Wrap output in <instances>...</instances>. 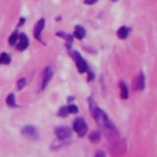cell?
Returning a JSON list of instances; mask_svg holds the SVG:
<instances>
[{
    "label": "cell",
    "mask_w": 157,
    "mask_h": 157,
    "mask_svg": "<svg viewBox=\"0 0 157 157\" xmlns=\"http://www.w3.org/2000/svg\"><path fill=\"white\" fill-rule=\"evenodd\" d=\"M10 63H11L10 55L6 53H1L0 54V64H10Z\"/></svg>",
    "instance_id": "obj_15"
},
{
    "label": "cell",
    "mask_w": 157,
    "mask_h": 157,
    "mask_svg": "<svg viewBox=\"0 0 157 157\" xmlns=\"http://www.w3.org/2000/svg\"><path fill=\"white\" fill-rule=\"evenodd\" d=\"M144 88H145V76H144V72L141 71L134 81V90L135 91H142Z\"/></svg>",
    "instance_id": "obj_7"
},
{
    "label": "cell",
    "mask_w": 157,
    "mask_h": 157,
    "mask_svg": "<svg viewBox=\"0 0 157 157\" xmlns=\"http://www.w3.org/2000/svg\"><path fill=\"white\" fill-rule=\"evenodd\" d=\"M90 140H91V142H93V144H97L98 141H99V139H101V134H99V131L98 130H94V131H92L91 134H90Z\"/></svg>",
    "instance_id": "obj_13"
},
{
    "label": "cell",
    "mask_w": 157,
    "mask_h": 157,
    "mask_svg": "<svg viewBox=\"0 0 157 157\" xmlns=\"http://www.w3.org/2000/svg\"><path fill=\"white\" fill-rule=\"evenodd\" d=\"M56 36H58V37H63V38H65V39H66V47H67V48L71 47V44H72V37H71L70 34L64 33V32H56Z\"/></svg>",
    "instance_id": "obj_12"
},
{
    "label": "cell",
    "mask_w": 157,
    "mask_h": 157,
    "mask_svg": "<svg viewBox=\"0 0 157 157\" xmlns=\"http://www.w3.org/2000/svg\"><path fill=\"white\" fill-rule=\"evenodd\" d=\"M67 114H69V112H67V108L66 107H61L60 110L58 112V115H60V117H66Z\"/></svg>",
    "instance_id": "obj_18"
},
{
    "label": "cell",
    "mask_w": 157,
    "mask_h": 157,
    "mask_svg": "<svg viewBox=\"0 0 157 157\" xmlns=\"http://www.w3.org/2000/svg\"><path fill=\"white\" fill-rule=\"evenodd\" d=\"M44 25H45L44 18H40V20H39V21L36 23V26H34L33 34H34V38H36L37 40H40V39H42L40 34H42V31H43V28H44Z\"/></svg>",
    "instance_id": "obj_6"
},
{
    "label": "cell",
    "mask_w": 157,
    "mask_h": 157,
    "mask_svg": "<svg viewBox=\"0 0 157 157\" xmlns=\"http://www.w3.org/2000/svg\"><path fill=\"white\" fill-rule=\"evenodd\" d=\"M17 38H18V33H17V32H13V33L10 36V38H9V44L15 45L16 42H17Z\"/></svg>",
    "instance_id": "obj_16"
},
{
    "label": "cell",
    "mask_w": 157,
    "mask_h": 157,
    "mask_svg": "<svg viewBox=\"0 0 157 157\" xmlns=\"http://www.w3.org/2000/svg\"><path fill=\"white\" fill-rule=\"evenodd\" d=\"M55 135L59 140H66L71 137V130L67 126H59L55 129Z\"/></svg>",
    "instance_id": "obj_3"
},
{
    "label": "cell",
    "mask_w": 157,
    "mask_h": 157,
    "mask_svg": "<svg viewBox=\"0 0 157 157\" xmlns=\"http://www.w3.org/2000/svg\"><path fill=\"white\" fill-rule=\"evenodd\" d=\"M94 157H105V153L103 151H97L96 155H94Z\"/></svg>",
    "instance_id": "obj_20"
},
{
    "label": "cell",
    "mask_w": 157,
    "mask_h": 157,
    "mask_svg": "<svg viewBox=\"0 0 157 157\" xmlns=\"http://www.w3.org/2000/svg\"><path fill=\"white\" fill-rule=\"evenodd\" d=\"M23 21H25V18H21V20L18 21V26H21V25L23 23Z\"/></svg>",
    "instance_id": "obj_22"
},
{
    "label": "cell",
    "mask_w": 157,
    "mask_h": 157,
    "mask_svg": "<svg viewBox=\"0 0 157 157\" xmlns=\"http://www.w3.org/2000/svg\"><path fill=\"white\" fill-rule=\"evenodd\" d=\"M74 60H75V64H76V67L78 70V72H86L88 70V66H87V63L85 61V59L81 56V54L78 52H72L71 53Z\"/></svg>",
    "instance_id": "obj_1"
},
{
    "label": "cell",
    "mask_w": 157,
    "mask_h": 157,
    "mask_svg": "<svg viewBox=\"0 0 157 157\" xmlns=\"http://www.w3.org/2000/svg\"><path fill=\"white\" fill-rule=\"evenodd\" d=\"M117 34H118V37H119L120 39H125V38L129 36V28L125 27V26H121V27L118 29Z\"/></svg>",
    "instance_id": "obj_11"
},
{
    "label": "cell",
    "mask_w": 157,
    "mask_h": 157,
    "mask_svg": "<svg viewBox=\"0 0 157 157\" xmlns=\"http://www.w3.org/2000/svg\"><path fill=\"white\" fill-rule=\"evenodd\" d=\"M74 130L76 131V134L78 136H85L86 132H87V124L86 121L82 119V118H77L75 121H74Z\"/></svg>",
    "instance_id": "obj_2"
},
{
    "label": "cell",
    "mask_w": 157,
    "mask_h": 157,
    "mask_svg": "<svg viewBox=\"0 0 157 157\" xmlns=\"http://www.w3.org/2000/svg\"><path fill=\"white\" fill-rule=\"evenodd\" d=\"M74 36L77 38V39H82L85 36H86V31L82 26H76L75 27V31H74Z\"/></svg>",
    "instance_id": "obj_10"
},
{
    "label": "cell",
    "mask_w": 157,
    "mask_h": 157,
    "mask_svg": "<svg viewBox=\"0 0 157 157\" xmlns=\"http://www.w3.org/2000/svg\"><path fill=\"white\" fill-rule=\"evenodd\" d=\"M66 108H67V112H69V113H76V112L78 110V108H77L75 104H70V105H67Z\"/></svg>",
    "instance_id": "obj_19"
},
{
    "label": "cell",
    "mask_w": 157,
    "mask_h": 157,
    "mask_svg": "<svg viewBox=\"0 0 157 157\" xmlns=\"http://www.w3.org/2000/svg\"><path fill=\"white\" fill-rule=\"evenodd\" d=\"M119 87H120V97H121L123 99H128V98H129V90H128V86H126L123 81H120Z\"/></svg>",
    "instance_id": "obj_9"
},
{
    "label": "cell",
    "mask_w": 157,
    "mask_h": 157,
    "mask_svg": "<svg viewBox=\"0 0 157 157\" xmlns=\"http://www.w3.org/2000/svg\"><path fill=\"white\" fill-rule=\"evenodd\" d=\"M22 134H23L26 137L33 139V140H36V139L38 137V130H37L34 126H32V125L25 126V128L22 129Z\"/></svg>",
    "instance_id": "obj_4"
},
{
    "label": "cell",
    "mask_w": 157,
    "mask_h": 157,
    "mask_svg": "<svg viewBox=\"0 0 157 157\" xmlns=\"http://www.w3.org/2000/svg\"><path fill=\"white\" fill-rule=\"evenodd\" d=\"M97 0H85V4H87V5H92V4H94Z\"/></svg>",
    "instance_id": "obj_21"
},
{
    "label": "cell",
    "mask_w": 157,
    "mask_h": 157,
    "mask_svg": "<svg viewBox=\"0 0 157 157\" xmlns=\"http://www.w3.org/2000/svg\"><path fill=\"white\" fill-rule=\"evenodd\" d=\"M53 77V70L52 67H47L43 72V76H42V82H40V90H44L45 86L49 83V81L52 80Z\"/></svg>",
    "instance_id": "obj_5"
},
{
    "label": "cell",
    "mask_w": 157,
    "mask_h": 157,
    "mask_svg": "<svg viewBox=\"0 0 157 157\" xmlns=\"http://www.w3.org/2000/svg\"><path fill=\"white\" fill-rule=\"evenodd\" d=\"M26 83H27V80H26V78L18 80V82H17V90H22V88L26 86Z\"/></svg>",
    "instance_id": "obj_17"
},
{
    "label": "cell",
    "mask_w": 157,
    "mask_h": 157,
    "mask_svg": "<svg viewBox=\"0 0 157 157\" xmlns=\"http://www.w3.org/2000/svg\"><path fill=\"white\" fill-rule=\"evenodd\" d=\"M6 103H7V105L11 107V108L18 107V105L16 104V102H15V94H13V93H10V94L7 96V98H6Z\"/></svg>",
    "instance_id": "obj_14"
},
{
    "label": "cell",
    "mask_w": 157,
    "mask_h": 157,
    "mask_svg": "<svg viewBox=\"0 0 157 157\" xmlns=\"http://www.w3.org/2000/svg\"><path fill=\"white\" fill-rule=\"evenodd\" d=\"M17 49L18 50H25L27 47H28V44H29V40H28V38H27V36L26 34H20L18 36V38H17Z\"/></svg>",
    "instance_id": "obj_8"
},
{
    "label": "cell",
    "mask_w": 157,
    "mask_h": 157,
    "mask_svg": "<svg viewBox=\"0 0 157 157\" xmlns=\"http://www.w3.org/2000/svg\"><path fill=\"white\" fill-rule=\"evenodd\" d=\"M113 1H115V0H113Z\"/></svg>",
    "instance_id": "obj_23"
}]
</instances>
